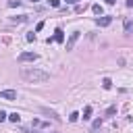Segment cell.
<instances>
[{"label": "cell", "instance_id": "6da1fadb", "mask_svg": "<svg viewBox=\"0 0 133 133\" xmlns=\"http://www.w3.org/2000/svg\"><path fill=\"white\" fill-rule=\"evenodd\" d=\"M21 75H23V79H27V81H31V83H44V81H48V79H50V75H48L46 71L29 69V66H25V69L21 71Z\"/></svg>", "mask_w": 133, "mask_h": 133}, {"label": "cell", "instance_id": "7a4b0ae2", "mask_svg": "<svg viewBox=\"0 0 133 133\" xmlns=\"http://www.w3.org/2000/svg\"><path fill=\"white\" fill-rule=\"evenodd\" d=\"M33 60H37L35 52H21L19 54V62H33Z\"/></svg>", "mask_w": 133, "mask_h": 133}, {"label": "cell", "instance_id": "3957f363", "mask_svg": "<svg viewBox=\"0 0 133 133\" xmlns=\"http://www.w3.org/2000/svg\"><path fill=\"white\" fill-rule=\"evenodd\" d=\"M0 98L12 102V100H17V91H15V89H2V91H0Z\"/></svg>", "mask_w": 133, "mask_h": 133}, {"label": "cell", "instance_id": "277c9868", "mask_svg": "<svg viewBox=\"0 0 133 133\" xmlns=\"http://www.w3.org/2000/svg\"><path fill=\"white\" fill-rule=\"evenodd\" d=\"M77 39H79V31H73V33H71V37H69V42H66V50H73Z\"/></svg>", "mask_w": 133, "mask_h": 133}, {"label": "cell", "instance_id": "5b68a950", "mask_svg": "<svg viewBox=\"0 0 133 133\" xmlns=\"http://www.w3.org/2000/svg\"><path fill=\"white\" fill-rule=\"evenodd\" d=\"M110 21H112V17H98V19H96V23H98L100 27H108Z\"/></svg>", "mask_w": 133, "mask_h": 133}, {"label": "cell", "instance_id": "8992f818", "mask_svg": "<svg viewBox=\"0 0 133 133\" xmlns=\"http://www.w3.org/2000/svg\"><path fill=\"white\" fill-rule=\"evenodd\" d=\"M125 33H127V35L133 33V19H129V17L125 19Z\"/></svg>", "mask_w": 133, "mask_h": 133}, {"label": "cell", "instance_id": "52a82bcc", "mask_svg": "<svg viewBox=\"0 0 133 133\" xmlns=\"http://www.w3.org/2000/svg\"><path fill=\"white\" fill-rule=\"evenodd\" d=\"M52 39H54V42H64V31H62V29H56Z\"/></svg>", "mask_w": 133, "mask_h": 133}, {"label": "cell", "instance_id": "ba28073f", "mask_svg": "<svg viewBox=\"0 0 133 133\" xmlns=\"http://www.w3.org/2000/svg\"><path fill=\"white\" fill-rule=\"evenodd\" d=\"M31 125H33V127H39V129L48 127V123H46V121H42V118H33V121H31Z\"/></svg>", "mask_w": 133, "mask_h": 133}, {"label": "cell", "instance_id": "9c48e42d", "mask_svg": "<svg viewBox=\"0 0 133 133\" xmlns=\"http://www.w3.org/2000/svg\"><path fill=\"white\" fill-rule=\"evenodd\" d=\"M91 10H94V15H98V17H102V12H104L102 4H94V6H91Z\"/></svg>", "mask_w": 133, "mask_h": 133}, {"label": "cell", "instance_id": "30bf717a", "mask_svg": "<svg viewBox=\"0 0 133 133\" xmlns=\"http://www.w3.org/2000/svg\"><path fill=\"white\" fill-rule=\"evenodd\" d=\"M42 112H46L50 118H54V121H60V116L56 114V112H52V110H48V108H42Z\"/></svg>", "mask_w": 133, "mask_h": 133}, {"label": "cell", "instance_id": "8fae6325", "mask_svg": "<svg viewBox=\"0 0 133 133\" xmlns=\"http://www.w3.org/2000/svg\"><path fill=\"white\" fill-rule=\"evenodd\" d=\"M8 121H10V123H19V121H21V114H19V112H10V114H8Z\"/></svg>", "mask_w": 133, "mask_h": 133}, {"label": "cell", "instance_id": "7c38bea8", "mask_svg": "<svg viewBox=\"0 0 133 133\" xmlns=\"http://www.w3.org/2000/svg\"><path fill=\"white\" fill-rule=\"evenodd\" d=\"M89 116H91V106H85V110H83V121H89Z\"/></svg>", "mask_w": 133, "mask_h": 133}, {"label": "cell", "instance_id": "4fadbf2b", "mask_svg": "<svg viewBox=\"0 0 133 133\" xmlns=\"http://www.w3.org/2000/svg\"><path fill=\"white\" fill-rule=\"evenodd\" d=\"M102 87H104V89H110V87H112V81H110L108 77H106V79H102Z\"/></svg>", "mask_w": 133, "mask_h": 133}, {"label": "cell", "instance_id": "5bb4252c", "mask_svg": "<svg viewBox=\"0 0 133 133\" xmlns=\"http://www.w3.org/2000/svg\"><path fill=\"white\" fill-rule=\"evenodd\" d=\"M69 121H71V123H75V121H79V112H71V116H69Z\"/></svg>", "mask_w": 133, "mask_h": 133}, {"label": "cell", "instance_id": "9a60e30c", "mask_svg": "<svg viewBox=\"0 0 133 133\" xmlns=\"http://www.w3.org/2000/svg\"><path fill=\"white\" fill-rule=\"evenodd\" d=\"M100 127H102V118H96L94 125H91V129H100Z\"/></svg>", "mask_w": 133, "mask_h": 133}, {"label": "cell", "instance_id": "2e32d148", "mask_svg": "<svg viewBox=\"0 0 133 133\" xmlns=\"http://www.w3.org/2000/svg\"><path fill=\"white\" fill-rule=\"evenodd\" d=\"M8 6L15 8V6H21V0H8Z\"/></svg>", "mask_w": 133, "mask_h": 133}, {"label": "cell", "instance_id": "e0dca14e", "mask_svg": "<svg viewBox=\"0 0 133 133\" xmlns=\"http://www.w3.org/2000/svg\"><path fill=\"white\" fill-rule=\"evenodd\" d=\"M21 131H23V133H39V131H35V127H33V129H29V127H21Z\"/></svg>", "mask_w": 133, "mask_h": 133}, {"label": "cell", "instance_id": "ac0fdd59", "mask_svg": "<svg viewBox=\"0 0 133 133\" xmlns=\"http://www.w3.org/2000/svg\"><path fill=\"white\" fill-rule=\"evenodd\" d=\"M114 112H116V106H110V108H108V110H106V116H112V114H114Z\"/></svg>", "mask_w": 133, "mask_h": 133}, {"label": "cell", "instance_id": "d6986e66", "mask_svg": "<svg viewBox=\"0 0 133 133\" xmlns=\"http://www.w3.org/2000/svg\"><path fill=\"white\" fill-rule=\"evenodd\" d=\"M6 118H8V114H6L4 110H0V123H2V121H6Z\"/></svg>", "mask_w": 133, "mask_h": 133}, {"label": "cell", "instance_id": "ffe728a7", "mask_svg": "<svg viewBox=\"0 0 133 133\" xmlns=\"http://www.w3.org/2000/svg\"><path fill=\"white\" fill-rule=\"evenodd\" d=\"M42 29H44V21H39V23L35 25V31H42Z\"/></svg>", "mask_w": 133, "mask_h": 133}, {"label": "cell", "instance_id": "44dd1931", "mask_svg": "<svg viewBox=\"0 0 133 133\" xmlns=\"http://www.w3.org/2000/svg\"><path fill=\"white\" fill-rule=\"evenodd\" d=\"M50 6H54V8L60 6V0H50Z\"/></svg>", "mask_w": 133, "mask_h": 133}, {"label": "cell", "instance_id": "7402d4cb", "mask_svg": "<svg viewBox=\"0 0 133 133\" xmlns=\"http://www.w3.org/2000/svg\"><path fill=\"white\" fill-rule=\"evenodd\" d=\"M83 10H85V6H79V4L75 6V12H83Z\"/></svg>", "mask_w": 133, "mask_h": 133}, {"label": "cell", "instance_id": "603a6c76", "mask_svg": "<svg viewBox=\"0 0 133 133\" xmlns=\"http://www.w3.org/2000/svg\"><path fill=\"white\" fill-rule=\"evenodd\" d=\"M35 39V33H27V42H33Z\"/></svg>", "mask_w": 133, "mask_h": 133}, {"label": "cell", "instance_id": "cb8c5ba5", "mask_svg": "<svg viewBox=\"0 0 133 133\" xmlns=\"http://www.w3.org/2000/svg\"><path fill=\"white\" fill-rule=\"evenodd\" d=\"M66 4H77V0H66Z\"/></svg>", "mask_w": 133, "mask_h": 133}, {"label": "cell", "instance_id": "d4e9b609", "mask_svg": "<svg viewBox=\"0 0 133 133\" xmlns=\"http://www.w3.org/2000/svg\"><path fill=\"white\" fill-rule=\"evenodd\" d=\"M127 6L131 8V6H133V0H127Z\"/></svg>", "mask_w": 133, "mask_h": 133}, {"label": "cell", "instance_id": "484cf974", "mask_svg": "<svg viewBox=\"0 0 133 133\" xmlns=\"http://www.w3.org/2000/svg\"><path fill=\"white\" fill-rule=\"evenodd\" d=\"M114 2H116V0H106V4H114Z\"/></svg>", "mask_w": 133, "mask_h": 133}, {"label": "cell", "instance_id": "4316f807", "mask_svg": "<svg viewBox=\"0 0 133 133\" xmlns=\"http://www.w3.org/2000/svg\"><path fill=\"white\" fill-rule=\"evenodd\" d=\"M31 2H39V0H31Z\"/></svg>", "mask_w": 133, "mask_h": 133}]
</instances>
